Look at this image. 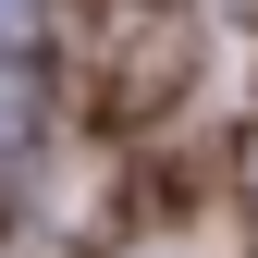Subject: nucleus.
<instances>
[{"label": "nucleus", "instance_id": "nucleus-1", "mask_svg": "<svg viewBox=\"0 0 258 258\" xmlns=\"http://www.w3.org/2000/svg\"><path fill=\"white\" fill-rule=\"evenodd\" d=\"M25 25H37V0H0V49H13V37H25Z\"/></svg>", "mask_w": 258, "mask_h": 258}]
</instances>
